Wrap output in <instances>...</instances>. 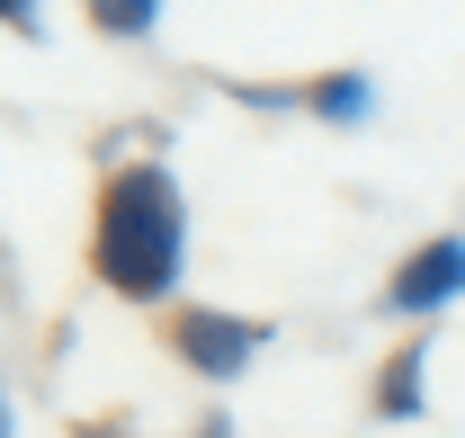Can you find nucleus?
Returning a JSON list of instances; mask_svg holds the SVG:
<instances>
[{"label": "nucleus", "mask_w": 465, "mask_h": 438, "mask_svg": "<svg viewBox=\"0 0 465 438\" xmlns=\"http://www.w3.org/2000/svg\"><path fill=\"white\" fill-rule=\"evenodd\" d=\"M376 412H385V421H411V412H420V349H403V358L376 376Z\"/></svg>", "instance_id": "20e7f679"}, {"label": "nucleus", "mask_w": 465, "mask_h": 438, "mask_svg": "<svg viewBox=\"0 0 465 438\" xmlns=\"http://www.w3.org/2000/svg\"><path fill=\"white\" fill-rule=\"evenodd\" d=\"M99 27H108V36H153L162 9H153V0H99Z\"/></svg>", "instance_id": "423d86ee"}, {"label": "nucleus", "mask_w": 465, "mask_h": 438, "mask_svg": "<svg viewBox=\"0 0 465 438\" xmlns=\"http://www.w3.org/2000/svg\"><path fill=\"white\" fill-rule=\"evenodd\" d=\"M90 438H108V430H90Z\"/></svg>", "instance_id": "6e6552de"}, {"label": "nucleus", "mask_w": 465, "mask_h": 438, "mask_svg": "<svg viewBox=\"0 0 465 438\" xmlns=\"http://www.w3.org/2000/svg\"><path fill=\"white\" fill-rule=\"evenodd\" d=\"M171 340H179V358H188L197 376H215V384L242 376V367H251V349H260V331L242 323V314H188V304H179Z\"/></svg>", "instance_id": "f03ea898"}, {"label": "nucleus", "mask_w": 465, "mask_h": 438, "mask_svg": "<svg viewBox=\"0 0 465 438\" xmlns=\"http://www.w3.org/2000/svg\"><path fill=\"white\" fill-rule=\"evenodd\" d=\"M197 438H232V430H224V421H206V430H197Z\"/></svg>", "instance_id": "0eeeda50"}, {"label": "nucleus", "mask_w": 465, "mask_h": 438, "mask_svg": "<svg viewBox=\"0 0 465 438\" xmlns=\"http://www.w3.org/2000/svg\"><path fill=\"white\" fill-rule=\"evenodd\" d=\"M465 295V242H420L394 277V314H439Z\"/></svg>", "instance_id": "7ed1b4c3"}, {"label": "nucleus", "mask_w": 465, "mask_h": 438, "mask_svg": "<svg viewBox=\"0 0 465 438\" xmlns=\"http://www.w3.org/2000/svg\"><path fill=\"white\" fill-rule=\"evenodd\" d=\"M367 99H376V90H367V72H331V81H313V108L331 116V125H358Z\"/></svg>", "instance_id": "39448f33"}, {"label": "nucleus", "mask_w": 465, "mask_h": 438, "mask_svg": "<svg viewBox=\"0 0 465 438\" xmlns=\"http://www.w3.org/2000/svg\"><path fill=\"white\" fill-rule=\"evenodd\" d=\"M179 251H188V215L171 197V170H153V162L116 170L99 188V251H90L99 277L134 304H162L179 277Z\"/></svg>", "instance_id": "f257e3e1"}]
</instances>
